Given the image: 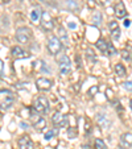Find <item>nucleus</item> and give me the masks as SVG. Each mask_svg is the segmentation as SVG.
Returning a JSON list of instances; mask_svg holds the SVG:
<instances>
[{"mask_svg":"<svg viewBox=\"0 0 132 149\" xmlns=\"http://www.w3.org/2000/svg\"><path fill=\"white\" fill-rule=\"evenodd\" d=\"M15 102V95L9 90H0V110L7 111L12 107Z\"/></svg>","mask_w":132,"mask_h":149,"instance_id":"obj_1","label":"nucleus"},{"mask_svg":"<svg viewBox=\"0 0 132 149\" xmlns=\"http://www.w3.org/2000/svg\"><path fill=\"white\" fill-rule=\"evenodd\" d=\"M15 37H16V41L19 44H29L31 40L33 38V33H32V31L29 28L23 26V28H19L16 31Z\"/></svg>","mask_w":132,"mask_h":149,"instance_id":"obj_2","label":"nucleus"},{"mask_svg":"<svg viewBox=\"0 0 132 149\" xmlns=\"http://www.w3.org/2000/svg\"><path fill=\"white\" fill-rule=\"evenodd\" d=\"M33 108L41 115H45L49 112V102L46 99V96H38V98L34 100Z\"/></svg>","mask_w":132,"mask_h":149,"instance_id":"obj_3","label":"nucleus"},{"mask_svg":"<svg viewBox=\"0 0 132 149\" xmlns=\"http://www.w3.org/2000/svg\"><path fill=\"white\" fill-rule=\"evenodd\" d=\"M62 49V42L59 41L58 37L53 36L48 40V50L52 56H57Z\"/></svg>","mask_w":132,"mask_h":149,"instance_id":"obj_4","label":"nucleus"},{"mask_svg":"<svg viewBox=\"0 0 132 149\" xmlns=\"http://www.w3.org/2000/svg\"><path fill=\"white\" fill-rule=\"evenodd\" d=\"M58 68H59V73L61 75H66L70 73L71 70V61L68 56H61L58 59Z\"/></svg>","mask_w":132,"mask_h":149,"instance_id":"obj_5","label":"nucleus"},{"mask_svg":"<svg viewBox=\"0 0 132 149\" xmlns=\"http://www.w3.org/2000/svg\"><path fill=\"white\" fill-rule=\"evenodd\" d=\"M41 26H42V29H45V31H52V29L54 28L53 17H52L50 13L46 11L41 12Z\"/></svg>","mask_w":132,"mask_h":149,"instance_id":"obj_6","label":"nucleus"},{"mask_svg":"<svg viewBox=\"0 0 132 149\" xmlns=\"http://www.w3.org/2000/svg\"><path fill=\"white\" fill-rule=\"evenodd\" d=\"M36 86L38 90L41 91H48L52 88L53 86V81H50L49 78H45V77H42V78H38L36 81Z\"/></svg>","mask_w":132,"mask_h":149,"instance_id":"obj_7","label":"nucleus"},{"mask_svg":"<svg viewBox=\"0 0 132 149\" xmlns=\"http://www.w3.org/2000/svg\"><path fill=\"white\" fill-rule=\"evenodd\" d=\"M119 146H120V149H129L131 148L132 146V133L131 132H126L120 136Z\"/></svg>","mask_w":132,"mask_h":149,"instance_id":"obj_8","label":"nucleus"},{"mask_svg":"<svg viewBox=\"0 0 132 149\" xmlns=\"http://www.w3.org/2000/svg\"><path fill=\"white\" fill-rule=\"evenodd\" d=\"M52 123H53V125H56V127H64L68 124V118L64 116V113L57 111V112H54L53 116H52Z\"/></svg>","mask_w":132,"mask_h":149,"instance_id":"obj_9","label":"nucleus"},{"mask_svg":"<svg viewBox=\"0 0 132 149\" xmlns=\"http://www.w3.org/2000/svg\"><path fill=\"white\" fill-rule=\"evenodd\" d=\"M17 145H19V149H33V143H32L31 137L27 135L21 136L17 141Z\"/></svg>","mask_w":132,"mask_h":149,"instance_id":"obj_10","label":"nucleus"},{"mask_svg":"<svg viewBox=\"0 0 132 149\" xmlns=\"http://www.w3.org/2000/svg\"><path fill=\"white\" fill-rule=\"evenodd\" d=\"M114 11H115V15L118 19H124L127 15V9H126V6H124L123 1H116L115 7H114Z\"/></svg>","mask_w":132,"mask_h":149,"instance_id":"obj_11","label":"nucleus"},{"mask_svg":"<svg viewBox=\"0 0 132 149\" xmlns=\"http://www.w3.org/2000/svg\"><path fill=\"white\" fill-rule=\"evenodd\" d=\"M12 56H13L15 58H29L31 54L27 50L21 49L20 46H13V48H12Z\"/></svg>","mask_w":132,"mask_h":149,"instance_id":"obj_12","label":"nucleus"},{"mask_svg":"<svg viewBox=\"0 0 132 149\" xmlns=\"http://www.w3.org/2000/svg\"><path fill=\"white\" fill-rule=\"evenodd\" d=\"M110 29H111V37L112 40H119L120 38V28H119L118 23L116 21H111L110 23Z\"/></svg>","mask_w":132,"mask_h":149,"instance_id":"obj_13","label":"nucleus"},{"mask_svg":"<svg viewBox=\"0 0 132 149\" xmlns=\"http://www.w3.org/2000/svg\"><path fill=\"white\" fill-rule=\"evenodd\" d=\"M96 123H98L99 127H102V128H106V127H108L110 121L107 120V116L104 115V113L99 112V113H96Z\"/></svg>","mask_w":132,"mask_h":149,"instance_id":"obj_14","label":"nucleus"},{"mask_svg":"<svg viewBox=\"0 0 132 149\" xmlns=\"http://www.w3.org/2000/svg\"><path fill=\"white\" fill-rule=\"evenodd\" d=\"M96 48L99 49V50L102 52V54H104V56H107V48H108V42L106 41V40L103 38H99L98 41H96Z\"/></svg>","mask_w":132,"mask_h":149,"instance_id":"obj_15","label":"nucleus"},{"mask_svg":"<svg viewBox=\"0 0 132 149\" xmlns=\"http://www.w3.org/2000/svg\"><path fill=\"white\" fill-rule=\"evenodd\" d=\"M115 74L118 77H124L126 75V68H124V65H122V63H116L115 65Z\"/></svg>","mask_w":132,"mask_h":149,"instance_id":"obj_16","label":"nucleus"},{"mask_svg":"<svg viewBox=\"0 0 132 149\" xmlns=\"http://www.w3.org/2000/svg\"><path fill=\"white\" fill-rule=\"evenodd\" d=\"M94 146H95V149H107L106 143L102 139H96L95 143H94Z\"/></svg>","mask_w":132,"mask_h":149,"instance_id":"obj_17","label":"nucleus"},{"mask_svg":"<svg viewBox=\"0 0 132 149\" xmlns=\"http://www.w3.org/2000/svg\"><path fill=\"white\" fill-rule=\"evenodd\" d=\"M40 17H41V12H40L38 9H33V11L31 12V20L32 21L36 23V21H38Z\"/></svg>","mask_w":132,"mask_h":149,"instance_id":"obj_18","label":"nucleus"},{"mask_svg":"<svg viewBox=\"0 0 132 149\" xmlns=\"http://www.w3.org/2000/svg\"><path fill=\"white\" fill-rule=\"evenodd\" d=\"M45 124H46V121H45V119H44V118H41V119H40V120L38 121H37V123L36 124H34V128H36V130L37 131H41L42 130V128H44V127H45Z\"/></svg>","mask_w":132,"mask_h":149,"instance_id":"obj_19","label":"nucleus"},{"mask_svg":"<svg viewBox=\"0 0 132 149\" xmlns=\"http://www.w3.org/2000/svg\"><path fill=\"white\" fill-rule=\"evenodd\" d=\"M118 53L115 49V46H114V44H111V42H108V48H107V56H115V54Z\"/></svg>","mask_w":132,"mask_h":149,"instance_id":"obj_20","label":"nucleus"},{"mask_svg":"<svg viewBox=\"0 0 132 149\" xmlns=\"http://www.w3.org/2000/svg\"><path fill=\"white\" fill-rule=\"evenodd\" d=\"M122 58L124 59V61H129L131 59V54H129V52L128 50H122Z\"/></svg>","mask_w":132,"mask_h":149,"instance_id":"obj_21","label":"nucleus"},{"mask_svg":"<svg viewBox=\"0 0 132 149\" xmlns=\"http://www.w3.org/2000/svg\"><path fill=\"white\" fill-rule=\"evenodd\" d=\"M56 133H57V131H53V130L48 131V132L45 133V140H50L52 137H54V136H56Z\"/></svg>","mask_w":132,"mask_h":149,"instance_id":"obj_22","label":"nucleus"},{"mask_svg":"<svg viewBox=\"0 0 132 149\" xmlns=\"http://www.w3.org/2000/svg\"><path fill=\"white\" fill-rule=\"evenodd\" d=\"M123 86H124V88H126L127 91H132V81H127V82H124Z\"/></svg>","mask_w":132,"mask_h":149,"instance_id":"obj_23","label":"nucleus"},{"mask_svg":"<svg viewBox=\"0 0 132 149\" xmlns=\"http://www.w3.org/2000/svg\"><path fill=\"white\" fill-rule=\"evenodd\" d=\"M75 136H77V128L73 130V127H70V128H69V137L73 139V137H75Z\"/></svg>","mask_w":132,"mask_h":149,"instance_id":"obj_24","label":"nucleus"},{"mask_svg":"<svg viewBox=\"0 0 132 149\" xmlns=\"http://www.w3.org/2000/svg\"><path fill=\"white\" fill-rule=\"evenodd\" d=\"M96 93H98V86H93V87L89 90V95L90 96H93L94 94H96Z\"/></svg>","mask_w":132,"mask_h":149,"instance_id":"obj_25","label":"nucleus"},{"mask_svg":"<svg viewBox=\"0 0 132 149\" xmlns=\"http://www.w3.org/2000/svg\"><path fill=\"white\" fill-rule=\"evenodd\" d=\"M86 120V123H87V125H86V133L89 135V133H91V123H90V120L89 119H85Z\"/></svg>","mask_w":132,"mask_h":149,"instance_id":"obj_26","label":"nucleus"},{"mask_svg":"<svg viewBox=\"0 0 132 149\" xmlns=\"http://www.w3.org/2000/svg\"><path fill=\"white\" fill-rule=\"evenodd\" d=\"M4 74V63H3V61L0 59V75H3Z\"/></svg>","mask_w":132,"mask_h":149,"instance_id":"obj_27","label":"nucleus"},{"mask_svg":"<svg viewBox=\"0 0 132 149\" xmlns=\"http://www.w3.org/2000/svg\"><path fill=\"white\" fill-rule=\"evenodd\" d=\"M129 25H131V21H129V20H124V26H126V28H128Z\"/></svg>","mask_w":132,"mask_h":149,"instance_id":"obj_28","label":"nucleus"},{"mask_svg":"<svg viewBox=\"0 0 132 149\" xmlns=\"http://www.w3.org/2000/svg\"><path fill=\"white\" fill-rule=\"evenodd\" d=\"M69 26H70V28H75L77 25H75V24H71V23H70V24H69Z\"/></svg>","mask_w":132,"mask_h":149,"instance_id":"obj_29","label":"nucleus"},{"mask_svg":"<svg viewBox=\"0 0 132 149\" xmlns=\"http://www.w3.org/2000/svg\"><path fill=\"white\" fill-rule=\"evenodd\" d=\"M129 107H131V110H132V99L129 100Z\"/></svg>","mask_w":132,"mask_h":149,"instance_id":"obj_30","label":"nucleus"},{"mask_svg":"<svg viewBox=\"0 0 132 149\" xmlns=\"http://www.w3.org/2000/svg\"><path fill=\"white\" fill-rule=\"evenodd\" d=\"M3 1H4V3H8V0H3Z\"/></svg>","mask_w":132,"mask_h":149,"instance_id":"obj_31","label":"nucleus"},{"mask_svg":"<svg viewBox=\"0 0 132 149\" xmlns=\"http://www.w3.org/2000/svg\"><path fill=\"white\" fill-rule=\"evenodd\" d=\"M19 1H21V0H19Z\"/></svg>","mask_w":132,"mask_h":149,"instance_id":"obj_32","label":"nucleus"}]
</instances>
